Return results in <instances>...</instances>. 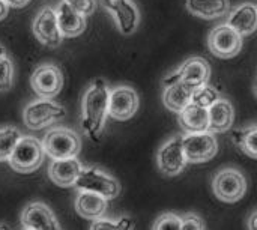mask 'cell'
I'll use <instances>...</instances> for the list:
<instances>
[{
  "label": "cell",
  "instance_id": "4316f807",
  "mask_svg": "<svg viewBox=\"0 0 257 230\" xmlns=\"http://www.w3.org/2000/svg\"><path fill=\"white\" fill-rule=\"evenodd\" d=\"M90 230H134V221L131 217H126V215L114 221L98 218V220H93Z\"/></svg>",
  "mask_w": 257,
  "mask_h": 230
},
{
  "label": "cell",
  "instance_id": "ac0fdd59",
  "mask_svg": "<svg viewBox=\"0 0 257 230\" xmlns=\"http://www.w3.org/2000/svg\"><path fill=\"white\" fill-rule=\"evenodd\" d=\"M56 15H57L59 29H60L63 36L74 38V36H78V35H81L84 32V29H86V17L81 15L80 12H77L68 3V0L60 2V5L56 9Z\"/></svg>",
  "mask_w": 257,
  "mask_h": 230
},
{
  "label": "cell",
  "instance_id": "277c9868",
  "mask_svg": "<svg viewBox=\"0 0 257 230\" xmlns=\"http://www.w3.org/2000/svg\"><path fill=\"white\" fill-rule=\"evenodd\" d=\"M74 187L78 191L96 193L107 200L116 199L120 193L119 181L98 167H83Z\"/></svg>",
  "mask_w": 257,
  "mask_h": 230
},
{
  "label": "cell",
  "instance_id": "8fae6325",
  "mask_svg": "<svg viewBox=\"0 0 257 230\" xmlns=\"http://www.w3.org/2000/svg\"><path fill=\"white\" fill-rule=\"evenodd\" d=\"M32 30L35 38L45 47L56 48L62 44L63 35L59 29L56 9L51 6H45L39 11L33 20Z\"/></svg>",
  "mask_w": 257,
  "mask_h": 230
},
{
  "label": "cell",
  "instance_id": "6da1fadb",
  "mask_svg": "<svg viewBox=\"0 0 257 230\" xmlns=\"http://www.w3.org/2000/svg\"><path fill=\"white\" fill-rule=\"evenodd\" d=\"M110 89L101 78L95 80L84 92L81 101V127L93 140L99 142L108 116Z\"/></svg>",
  "mask_w": 257,
  "mask_h": 230
},
{
  "label": "cell",
  "instance_id": "7c38bea8",
  "mask_svg": "<svg viewBox=\"0 0 257 230\" xmlns=\"http://www.w3.org/2000/svg\"><path fill=\"white\" fill-rule=\"evenodd\" d=\"M185 152L182 148V137L167 140L157 154V166L166 176H178L187 164Z\"/></svg>",
  "mask_w": 257,
  "mask_h": 230
},
{
  "label": "cell",
  "instance_id": "9a60e30c",
  "mask_svg": "<svg viewBox=\"0 0 257 230\" xmlns=\"http://www.w3.org/2000/svg\"><path fill=\"white\" fill-rule=\"evenodd\" d=\"M21 226L24 230H60L53 211L41 202H33L23 209Z\"/></svg>",
  "mask_w": 257,
  "mask_h": 230
},
{
  "label": "cell",
  "instance_id": "e575fe53",
  "mask_svg": "<svg viewBox=\"0 0 257 230\" xmlns=\"http://www.w3.org/2000/svg\"><path fill=\"white\" fill-rule=\"evenodd\" d=\"M5 57H8L6 48H5L3 45H0V60H2V59H5Z\"/></svg>",
  "mask_w": 257,
  "mask_h": 230
},
{
  "label": "cell",
  "instance_id": "484cf974",
  "mask_svg": "<svg viewBox=\"0 0 257 230\" xmlns=\"http://www.w3.org/2000/svg\"><path fill=\"white\" fill-rule=\"evenodd\" d=\"M220 98H221V96H220L218 90L206 83V84H203V86L194 89L191 102H194V104H197V105H200V107L209 108V107H211L217 99H220Z\"/></svg>",
  "mask_w": 257,
  "mask_h": 230
},
{
  "label": "cell",
  "instance_id": "1f68e13d",
  "mask_svg": "<svg viewBox=\"0 0 257 230\" xmlns=\"http://www.w3.org/2000/svg\"><path fill=\"white\" fill-rule=\"evenodd\" d=\"M11 8H23L26 6L30 0H5Z\"/></svg>",
  "mask_w": 257,
  "mask_h": 230
},
{
  "label": "cell",
  "instance_id": "4dcf8cb0",
  "mask_svg": "<svg viewBox=\"0 0 257 230\" xmlns=\"http://www.w3.org/2000/svg\"><path fill=\"white\" fill-rule=\"evenodd\" d=\"M68 3L84 17L92 15L96 9V0H68Z\"/></svg>",
  "mask_w": 257,
  "mask_h": 230
},
{
  "label": "cell",
  "instance_id": "d590c367",
  "mask_svg": "<svg viewBox=\"0 0 257 230\" xmlns=\"http://www.w3.org/2000/svg\"><path fill=\"white\" fill-rule=\"evenodd\" d=\"M0 230H5V229H3V227H0Z\"/></svg>",
  "mask_w": 257,
  "mask_h": 230
},
{
  "label": "cell",
  "instance_id": "ffe728a7",
  "mask_svg": "<svg viewBox=\"0 0 257 230\" xmlns=\"http://www.w3.org/2000/svg\"><path fill=\"white\" fill-rule=\"evenodd\" d=\"M209 130L211 133H226L232 128L235 121V110L230 101L220 98L209 108Z\"/></svg>",
  "mask_w": 257,
  "mask_h": 230
},
{
  "label": "cell",
  "instance_id": "d6986e66",
  "mask_svg": "<svg viewBox=\"0 0 257 230\" xmlns=\"http://www.w3.org/2000/svg\"><path fill=\"white\" fill-rule=\"evenodd\" d=\"M108 206V200L92 191H78L75 199V211L80 217L86 220H98L102 218Z\"/></svg>",
  "mask_w": 257,
  "mask_h": 230
},
{
  "label": "cell",
  "instance_id": "5b68a950",
  "mask_svg": "<svg viewBox=\"0 0 257 230\" xmlns=\"http://www.w3.org/2000/svg\"><path fill=\"white\" fill-rule=\"evenodd\" d=\"M45 151L42 142L32 136H23L8 163L18 173H32L41 167Z\"/></svg>",
  "mask_w": 257,
  "mask_h": 230
},
{
  "label": "cell",
  "instance_id": "8d00e7d4",
  "mask_svg": "<svg viewBox=\"0 0 257 230\" xmlns=\"http://www.w3.org/2000/svg\"><path fill=\"white\" fill-rule=\"evenodd\" d=\"M256 92H257V86H256Z\"/></svg>",
  "mask_w": 257,
  "mask_h": 230
},
{
  "label": "cell",
  "instance_id": "e0dca14e",
  "mask_svg": "<svg viewBox=\"0 0 257 230\" xmlns=\"http://www.w3.org/2000/svg\"><path fill=\"white\" fill-rule=\"evenodd\" d=\"M233 30L241 36L251 35L257 29V5L254 3H241L233 11L227 14V21Z\"/></svg>",
  "mask_w": 257,
  "mask_h": 230
},
{
  "label": "cell",
  "instance_id": "44dd1931",
  "mask_svg": "<svg viewBox=\"0 0 257 230\" xmlns=\"http://www.w3.org/2000/svg\"><path fill=\"white\" fill-rule=\"evenodd\" d=\"M179 114V124L187 134L203 133L209 130V111L194 102L187 105Z\"/></svg>",
  "mask_w": 257,
  "mask_h": 230
},
{
  "label": "cell",
  "instance_id": "f546056e",
  "mask_svg": "<svg viewBox=\"0 0 257 230\" xmlns=\"http://www.w3.org/2000/svg\"><path fill=\"white\" fill-rule=\"evenodd\" d=\"M182 218V230H206V224L203 218L197 214H185L181 217Z\"/></svg>",
  "mask_w": 257,
  "mask_h": 230
},
{
  "label": "cell",
  "instance_id": "7a4b0ae2",
  "mask_svg": "<svg viewBox=\"0 0 257 230\" xmlns=\"http://www.w3.org/2000/svg\"><path fill=\"white\" fill-rule=\"evenodd\" d=\"M42 146L51 160L77 158L81 149V140L75 131L65 127H54L44 136Z\"/></svg>",
  "mask_w": 257,
  "mask_h": 230
},
{
  "label": "cell",
  "instance_id": "7402d4cb",
  "mask_svg": "<svg viewBox=\"0 0 257 230\" xmlns=\"http://www.w3.org/2000/svg\"><path fill=\"white\" fill-rule=\"evenodd\" d=\"M187 9L203 20H217L226 17L230 9L229 0H185Z\"/></svg>",
  "mask_w": 257,
  "mask_h": 230
},
{
  "label": "cell",
  "instance_id": "d6a6232c",
  "mask_svg": "<svg viewBox=\"0 0 257 230\" xmlns=\"http://www.w3.org/2000/svg\"><path fill=\"white\" fill-rule=\"evenodd\" d=\"M247 226H248V230H257V211L250 215Z\"/></svg>",
  "mask_w": 257,
  "mask_h": 230
},
{
  "label": "cell",
  "instance_id": "836d02e7",
  "mask_svg": "<svg viewBox=\"0 0 257 230\" xmlns=\"http://www.w3.org/2000/svg\"><path fill=\"white\" fill-rule=\"evenodd\" d=\"M8 11H9V5L5 0H0V20H3L8 15Z\"/></svg>",
  "mask_w": 257,
  "mask_h": 230
},
{
  "label": "cell",
  "instance_id": "8992f818",
  "mask_svg": "<svg viewBox=\"0 0 257 230\" xmlns=\"http://www.w3.org/2000/svg\"><path fill=\"white\" fill-rule=\"evenodd\" d=\"M212 190L218 200L226 203L239 202L247 191L245 176L233 167L220 170L212 179Z\"/></svg>",
  "mask_w": 257,
  "mask_h": 230
},
{
  "label": "cell",
  "instance_id": "cb8c5ba5",
  "mask_svg": "<svg viewBox=\"0 0 257 230\" xmlns=\"http://www.w3.org/2000/svg\"><path fill=\"white\" fill-rule=\"evenodd\" d=\"M233 140L245 155L257 158V125H251L236 131Z\"/></svg>",
  "mask_w": 257,
  "mask_h": 230
},
{
  "label": "cell",
  "instance_id": "83f0119b",
  "mask_svg": "<svg viewBox=\"0 0 257 230\" xmlns=\"http://www.w3.org/2000/svg\"><path fill=\"white\" fill-rule=\"evenodd\" d=\"M152 230H182V218L172 212L163 214L155 220Z\"/></svg>",
  "mask_w": 257,
  "mask_h": 230
},
{
  "label": "cell",
  "instance_id": "4fadbf2b",
  "mask_svg": "<svg viewBox=\"0 0 257 230\" xmlns=\"http://www.w3.org/2000/svg\"><path fill=\"white\" fill-rule=\"evenodd\" d=\"M139 110V95L130 86H117L110 89L108 116L116 121H128Z\"/></svg>",
  "mask_w": 257,
  "mask_h": 230
},
{
  "label": "cell",
  "instance_id": "2e32d148",
  "mask_svg": "<svg viewBox=\"0 0 257 230\" xmlns=\"http://www.w3.org/2000/svg\"><path fill=\"white\" fill-rule=\"evenodd\" d=\"M83 166L77 158H63V160H53L48 167L50 179L63 188L74 187L75 181L81 172Z\"/></svg>",
  "mask_w": 257,
  "mask_h": 230
},
{
  "label": "cell",
  "instance_id": "52a82bcc",
  "mask_svg": "<svg viewBox=\"0 0 257 230\" xmlns=\"http://www.w3.org/2000/svg\"><path fill=\"white\" fill-rule=\"evenodd\" d=\"M211 75L209 65L202 57H190L175 72L169 74L163 80V86L167 87L175 83H184L191 89H197L208 83Z\"/></svg>",
  "mask_w": 257,
  "mask_h": 230
},
{
  "label": "cell",
  "instance_id": "5bb4252c",
  "mask_svg": "<svg viewBox=\"0 0 257 230\" xmlns=\"http://www.w3.org/2000/svg\"><path fill=\"white\" fill-rule=\"evenodd\" d=\"M101 5L113 15L114 23L122 35H131L137 30L140 14L133 0H99Z\"/></svg>",
  "mask_w": 257,
  "mask_h": 230
},
{
  "label": "cell",
  "instance_id": "603a6c76",
  "mask_svg": "<svg viewBox=\"0 0 257 230\" xmlns=\"http://www.w3.org/2000/svg\"><path fill=\"white\" fill-rule=\"evenodd\" d=\"M194 89L185 86L184 83H175L167 87H164L163 101L164 105L175 113H181L187 105L191 104Z\"/></svg>",
  "mask_w": 257,
  "mask_h": 230
},
{
  "label": "cell",
  "instance_id": "3957f363",
  "mask_svg": "<svg viewBox=\"0 0 257 230\" xmlns=\"http://www.w3.org/2000/svg\"><path fill=\"white\" fill-rule=\"evenodd\" d=\"M65 114L66 110L63 105L54 102L50 98H39L26 105L23 121L29 130L38 131L59 122L60 119L65 118Z\"/></svg>",
  "mask_w": 257,
  "mask_h": 230
},
{
  "label": "cell",
  "instance_id": "30bf717a",
  "mask_svg": "<svg viewBox=\"0 0 257 230\" xmlns=\"http://www.w3.org/2000/svg\"><path fill=\"white\" fill-rule=\"evenodd\" d=\"M30 84H32L33 92L39 98L53 99L54 96L60 93L62 86H63L62 71L53 63L39 65L30 77Z\"/></svg>",
  "mask_w": 257,
  "mask_h": 230
},
{
  "label": "cell",
  "instance_id": "9c48e42d",
  "mask_svg": "<svg viewBox=\"0 0 257 230\" xmlns=\"http://www.w3.org/2000/svg\"><path fill=\"white\" fill-rule=\"evenodd\" d=\"M208 47L214 56L221 59H230L241 51L242 36L229 24H220L209 33Z\"/></svg>",
  "mask_w": 257,
  "mask_h": 230
},
{
  "label": "cell",
  "instance_id": "d4e9b609",
  "mask_svg": "<svg viewBox=\"0 0 257 230\" xmlns=\"http://www.w3.org/2000/svg\"><path fill=\"white\" fill-rule=\"evenodd\" d=\"M21 137L23 136H21L20 130L15 127L0 128V163L8 161L11 158L15 146L21 140Z\"/></svg>",
  "mask_w": 257,
  "mask_h": 230
},
{
  "label": "cell",
  "instance_id": "ba28073f",
  "mask_svg": "<svg viewBox=\"0 0 257 230\" xmlns=\"http://www.w3.org/2000/svg\"><path fill=\"white\" fill-rule=\"evenodd\" d=\"M182 148L188 163L200 164L212 160L218 151V142L211 131L193 133L182 137Z\"/></svg>",
  "mask_w": 257,
  "mask_h": 230
},
{
  "label": "cell",
  "instance_id": "f1b7e54d",
  "mask_svg": "<svg viewBox=\"0 0 257 230\" xmlns=\"http://www.w3.org/2000/svg\"><path fill=\"white\" fill-rule=\"evenodd\" d=\"M12 74H14V68H12V62L9 57H5L0 60V92H5L8 89H11L12 86Z\"/></svg>",
  "mask_w": 257,
  "mask_h": 230
}]
</instances>
